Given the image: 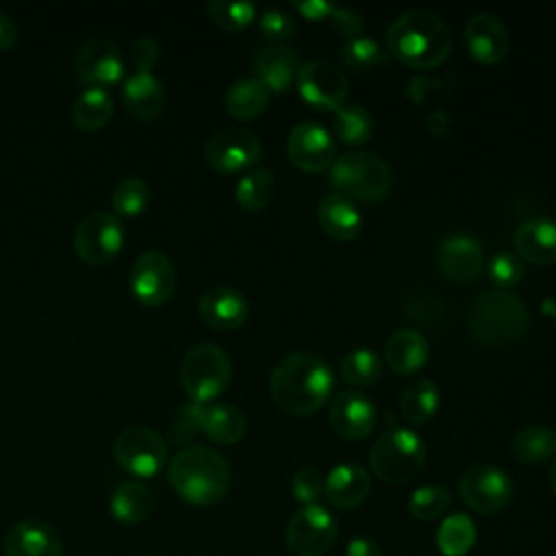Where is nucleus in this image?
I'll return each mask as SVG.
<instances>
[{
  "label": "nucleus",
  "mask_w": 556,
  "mask_h": 556,
  "mask_svg": "<svg viewBox=\"0 0 556 556\" xmlns=\"http://www.w3.org/2000/svg\"><path fill=\"white\" fill-rule=\"evenodd\" d=\"M515 250L519 258L534 265H547L556 261V222L549 217H534L523 222L515 230Z\"/></svg>",
  "instance_id": "obj_25"
},
{
  "label": "nucleus",
  "mask_w": 556,
  "mask_h": 556,
  "mask_svg": "<svg viewBox=\"0 0 556 556\" xmlns=\"http://www.w3.org/2000/svg\"><path fill=\"white\" fill-rule=\"evenodd\" d=\"M115 460L135 478H154L167 463V445L148 426H128L113 441Z\"/></svg>",
  "instance_id": "obj_10"
},
{
  "label": "nucleus",
  "mask_w": 556,
  "mask_h": 556,
  "mask_svg": "<svg viewBox=\"0 0 556 556\" xmlns=\"http://www.w3.org/2000/svg\"><path fill=\"white\" fill-rule=\"evenodd\" d=\"M452 504V493L443 484H424L417 486L408 497V513L419 521H434Z\"/></svg>",
  "instance_id": "obj_38"
},
{
  "label": "nucleus",
  "mask_w": 556,
  "mask_h": 556,
  "mask_svg": "<svg viewBox=\"0 0 556 556\" xmlns=\"http://www.w3.org/2000/svg\"><path fill=\"white\" fill-rule=\"evenodd\" d=\"M337 536L339 523L321 504L300 506L285 528V545L295 556H324L332 549Z\"/></svg>",
  "instance_id": "obj_8"
},
{
  "label": "nucleus",
  "mask_w": 556,
  "mask_h": 556,
  "mask_svg": "<svg viewBox=\"0 0 556 556\" xmlns=\"http://www.w3.org/2000/svg\"><path fill=\"white\" fill-rule=\"evenodd\" d=\"M263 148L256 132L241 126H226L206 139V163L219 174L248 172L261 161Z\"/></svg>",
  "instance_id": "obj_12"
},
{
  "label": "nucleus",
  "mask_w": 556,
  "mask_h": 556,
  "mask_svg": "<svg viewBox=\"0 0 556 556\" xmlns=\"http://www.w3.org/2000/svg\"><path fill=\"white\" fill-rule=\"evenodd\" d=\"M460 500L476 513L493 515L504 510L515 493L508 473L491 463L471 465L458 480Z\"/></svg>",
  "instance_id": "obj_11"
},
{
  "label": "nucleus",
  "mask_w": 556,
  "mask_h": 556,
  "mask_svg": "<svg viewBox=\"0 0 556 556\" xmlns=\"http://www.w3.org/2000/svg\"><path fill=\"white\" fill-rule=\"evenodd\" d=\"M334 376L326 361L308 352L282 356L269 376L274 402L289 415H313L330 397Z\"/></svg>",
  "instance_id": "obj_1"
},
{
  "label": "nucleus",
  "mask_w": 556,
  "mask_h": 556,
  "mask_svg": "<svg viewBox=\"0 0 556 556\" xmlns=\"http://www.w3.org/2000/svg\"><path fill=\"white\" fill-rule=\"evenodd\" d=\"M126 74L119 48L104 37H91L76 52V76L87 87H106L122 83Z\"/></svg>",
  "instance_id": "obj_16"
},
{
  "label": "nucleus",
  "mask_w": 556,
  "mask_h": 556,
  "mask_svg": "<svg viewBox=\"0 0 556 556\" xmlns=\"http://www.w3.org/2000/svg\"><path fill=\"white\" fill-rule=\"evenodd\" d=\"M339 369H341V376L345 382L356 384V387H369L380 378L382 361L374 350L361 345V348L350 350L343 356Z\"/></svg>",
  "instance_id": "obj_37"
},
{
  "label": "nucleus",
  "mask_w": 556,
  "mask_h": 556,
  "mask_svg": "<svg viewBox=\"0 0 556 556\" xmlns=\"http://www.w3.org/2000/svg\"><path fill=\"white\" fill-rule=\"evenodd\" d=\"M195 432H200V421H198V404L191 402L187 404L180 415L176 417L174 426H172V439L176 443H185L191 437H195Z\"/></svg>",
  "instance_id": "obj_47"
},
{
  "label": "nucleus",
  "mask_w": 556,
  "mask_h": 556,
  "mask_svg": "<svg viewBox=\"0 0 556 556\" xmlns=\"http://www.w3.org/2000/svg\"><path fill=\"white\" fill-rule=\"evenodd\" d=\"M274 195V174L267 167L248 169L235 187V198L245 211H261Z\"/></svg>",
  "instance_id": "obj_35"
},
{
  "label": "nucleus",
  "mask_w": 556,
  "mask_h": 556,
  "mask_svg": "<svg viewBox=\"0 0 556 556\" xmlns=\"http://www.w3.org/2000/svg\"><path fill=\"white\" fill-rule=\"evenodd\" d=\"M128 285L143 306H163L174 295L176 267L161 250H146L135 258Z\"/></svg>",
  "instance_id": "obj_14"
},
{
  "label": "nucleus",
  "mask_w": 556,
  "mask_h": 556,
  "mask_svg": "<svg viewBox=\"0 0 556 556\" xmlns=\"http://www.w3.org/2000/svg\"><path fill=\"white\" fill-rule=\"evenodd\" d=\"M113 111V98L104 87H85L72 104V119L80 130L93 132L111 122Z\"/></svg>",
  "instance_id": "obj_31"
},
{
  "label": "nucleus",
  "mask_w": 556,
  "mask_h": 556,
  "mask_svg": "<svg viewBox=\"0 0 556 556\" xmlns=\"http://www.w3.org/2000/svg\"><path fill=\"white\" fill-rule=\"evenodd\" d=\"M489 278L500 287L508 289L521 282L523 278V261L513 252H500L489 258Z\"/></svg>",
  "instance_id": "obj_42"
},
{
  "label": "nucleus",
  "mask_w": 556,
  "mask_h": 556,
  "mask_svg": "<svg viewBox=\"0 0 556 556\" xmlns=\"http://www.w3.org/2000/svg\"><path fill=\"white\" fill-rule=\"evenodd\" d=\"M339 56L341 61L354 70V72H367V70H374L378 67L387 52L384 48L376 41V39H369V37H356V39H348L341 48H339Z\"/></svg>",
  "instance_id": "obj_40"
},
{
  "label": "nucleus",
  "mask_w": 556,
  "mask_h": 556,
  "mask_svg": "<svg viewBox=\"0 0 556 556\" xmlns=\"http://www.w3.org/2000/svg\"><path fill=\"white\" fill-rule=\"evenodd\" d=\"M109 508L115 521L124 526H137L152 515L154 493L150 491L148 484L139 480H128L113 491Z\"/></svg>",
  "instance_id": "obj_28"
},
{
  "label": "nucleus",
  "mask_w": 556,
  "mask_h": 556,
  "mask_svg": "<svg viewBox=\"0 0 556 556\" xmlns=\"http://www.w3.org/2000/svg\"><path fill=\"white\" fill-rule=\"evenodd\" d=\"M208 17L228 33H237L245 28L256 17V7L252 2H226V0H211L206 4Z\"/></svg>",
  "instance_id": "obj_41"
},
{
  "label": "nucleus",
  "mask_w": 556,
  "mask_h": 556,
  "mask_svg": "<svg viewBox=\"0 0 556 556\" xmlns=\"http://www.w3.org/2000/svg\"><path fill=\"white\" fill-rule=\"evenodd\" d=\"M150 198H152V191H150L148 182L137 176H130L115 185V189L111 193V204L117 215L137 217L148 208Z\"/></svg>",
  "instance_id": "obj_39"
},
{
  "label": "nucleus",
  "mask_w": 556,
  "mask_h": 556,
  "mask_svg": "<svg viewBox=\"0 0 556 556\" xmlns=\"http://www.w3.org/2000/svg\"><path fill=\"white\" fill-rule=\"evenodd\" d=\"M332 26L339 35L348 37V39H356L363 33V17L358 11L348 9V7H332L330 13Z\"/></svg>",
  "instance_id": "obj_46"
},
{
  "label": "nucleus",
  "mask_w": 556,
  "mask_h": 556,
  "mask_svg": "<svg viewBox=\"0 0 556 556\" xmlns=\"http://www.w3.org/2000/svg\"><path fill=\"white\" fill-rule=\"evenodd\" d=\"M232 380L230 356L215 343H198L189 348L180 361V382L195 404H211Z\"/></svg>",
  "instance_id": "obj_6"
},
{
  "label": "nucleus",
  "mask_w": 556,
  "mask_h": 556,
  "mask_svg": "<svg viewBox=\"0 0 556 556\" xmlns=\"http://www.w3.org/2000/svg\"><path fill=\"white\" fill-rule=\"evenodd\" d=\"M295 85L311 106L324 111H339L350 93V83L343 70L326 59H313L300 65Z\"/></svg>",
  "instance_id": "obj_13"
},
{
  "label": "nucleus",
  "mask_w": 556,
  "mask_h": 556,
  "mask_svg": "<svg viewBox=\"0 0 556 556\" xmlns=\"http://www.w3.org/2000/svg\"><path fill=\"white\" fill-rule=\"evenodd\" d=\"M159 56H161V48L154 37L143 35L132 41L130 59H132L135 72H150L159 63Z\"/></svg>",
  "instance_id": "obj_45"
},
{
  "label": "nucleus",
  "mask_w": 556,
  "mask_h": 556,
  "mask_svg": "<svg viewBox=\"0 0 556 556\" xmlns=\"http://www.w3.org/2000/svg\"><path fill=\"white\" fill-rule=\"evenodd\" d=\"M269 98H271V91L263 80H258L256 76H245L235 80L226 89L224 104L232 117L254 119L267 109Z\"/></svg>",
  "instance_id": "obj_30"
},
{
  "label": "nucleus",
  "mask_w": 556,
  "mask_h": 556,
  "mask_svg": "<svg viewBox=\"0 0 556 556\" xmlns=\"http://www.w3.org/2000/svg\"><path fill=\"white\" fill-rule=\"evenodd\" d=\"M384 358L393 371L413 374L428 358V341L415 328H400L387 339Z\"/></svg>",
  "instance_id": "obj_29"
},
{
  "label": "nucleus",
  "mask_w": 556,
  "mask_h": 556,
  "mask_svg": "<svg viewBox=\"0 0 556 556\" xmlns=\"http://www.w3.org/2000/svg\"><path fill=\"white\" fill-rule=\"evenodd\" d=\"M465 43L469 54L480 63H497L510 48L506 26L493 13H473L465 26Z\"/></svg>",
  "instance_id": "obj_19"
},
{
  "label": "nucleus",
  "mask_w": 556,
  "mask_h": 556,
  "mask_svg": "<svg viewBox=\"0 0 556 556\" xmlns=\"http://www.w3.org/2000/svg\"><path fill=\"white\" fill-rule=\"evenodd\" d=\"M291 491H293V497L302 506L317 504L319 497L324 495V478L319 471H315L311 467H302L291 478Z\"/></svg>",
  "instance_id": "obj_43"
},
{
  "label": "nucleus",
  "mask_w": 556,
  "mask_h": 556,
  "mask_svg": "<svg viewBox=\"0 0 556 556\" xmlns=\"http://www.w3.org/2000/svg\"><path fill=\"white\" fill-rule=\"evenodd\" d=\"M287 154L291 163L304 172L328 169L337 159L334 139L328 128L315 119L293 126L287 139Z\"/></svg>",
  "instance_id": "obj_15"
},
{
  "label": "nucleus",
  "mask_w": 556,
  "mask_h": 556,
  "mask_svg": "<svg viewBox=\"0 0 556 556\" xmlns=\"http://www.w3.org/2000/svg\"><path fill=\"white\" fill-rule=\"evenodd\" d=\"M439 408V387L430 378L408 382L400 395V413L408 424H426Z\"/></svg>",
  "instance_id": "obj_33"
},
{
  "label": "nucleus",
  "mask_w": 556,
  "mask_h": 556,
  "mask_svg": "<svg viewBox=\"0 0 556 556\" xmlns=\"http://www.w3.org/2000/svg\"><path fill=\"white\" fill-rule=\"evenodd\" d=\"M124 245V226L111 211L87 213L74 230V250L87 265L111 263Z\"/></svg>",
  "instance_id": "obj_9"
},
{
  "label": "nucleus",
  "mask_w": 556,
  "mask_h": 556,
  "mask_svg": "<svg viewBox=\"0 0 556 556\" xmlns=\"http://www.w3.org/2000/svg\"><path fill=\"white\" fill-rule=\"evenodd\" d=\"M389 52L415 70H432L443 63L452 48L447 24L432 11L410 9L387 28Z\"/></svg>",
  "instance_id": "obj_2"
},
{
  "label": "nucleus",
  "mask_w": 556,
  "mask_h": 556,
  "mask_svg": "<svg viewBox=\"0 0 556 556\" xmlns=\"http://www.w3.org/2000/svg\"><path fill=\"white\" fill-rule=\"evenodd\" d=\"M167 478L176 495L193 506H213L230 489V467L226 458L206 447H182L169 463Z\"/></svg>",
  "instance_id": "obj_3"
},
{
  "label": "nucleus",
  "mask_w": 556,
  "mask_h": 556,
  "mask_svg": "<svg viewBox=\"0 0 556 556\" xmlns=\"http://www.w3.org/2000/svg\"><path fill=\"white\" fill-rule=\"evenodd\" d=\"M330 424L345 439H365L376 426V406L361 391H339L330 402Z\"/></svg>",
  "instance_id": "obj_18"
},
{
  "label": "nucleus",
  "mask_w": 556,
  "mask_h": 556,
  "mask_svg": "<svg viewBox=\"0 0 556 556\" xmlns=\"http://www.w3.org/2000/svg\"><path fill=\"white\" fill-rule=\"evenodd\" d=\"M163 83L152 72H132L122 83V102L130 115L150 122L165 109Z\"/></svg>",
  "instance_id": "obj_23"
},
{
  "label": "nucleus",
  "mask_w": 556,
  "mask_h": 556,
  "mask_svg": "<svg viewBox=\"0 0 556 556\" xmlns=\"http://www.w3.org/2000/svg\"><path fill=\"white\" fill-rule=\"evenodd\" d=\"M467 330L486 345L515 343L528 330L526 304L504 289L484 291L469 306Z\"/></svg>",
  "instance_id": "obj_4"
},
{
  "label": "nucleus",
  "mask_w": 556,
  "mask_h": 556,
  "mask_svg": "<svg viewBox=\"0 0 556 556\" xmlns=\"http://www.w3.org/2000/svg\"><path fill=\"white\" fill-rule=\"evenodd\" d=\"M345 556H382L380 547L376 541L367 539V536H356L348 543Z\"/></svg>",
  "instance_id": "obj_50"
},
{
  "label": "nucleus",
  "mask_w": 556,
  "mask_h": 556,
  "mask_svg": "<svg viewBox=\"0 0 556 556\" xmlns=\"http://www.w3.org/2000/svg\"><path fill=\"white\" fill-rule=\"evenodd\" d=\"M510 452L521 463H545L556 456V430L549 426H526L510 439Z\"/></svg>",
  "instance_id": "obj_32"
},
{
  "label": "nucleus",
  "mask_w": 556,
  "mask_h": 556,
  "mask_svg": "<svg viewBox=\"0 0 556 556\" xmlns=\"http://www.w3.org/2000/svg\"><path fill=\"white\" fill-rule=\"evenodd\" d=\"M200 432L219 445H232L243 439L248 430L245 415L232 404H198Z\"/></svg>",
  "instance_id": "obj_26"
},
{
  "label": "nucleus",
  "mask_w": 556,
  "mask_h": 556,
  "mask_svg": "<svg viewBox=\"0 0 556 556\" xmlns=\"http://www.w3.org/2000/svg\"><path fill=\"white\" fill-rule=\"evenodd\" d=\"M317 219L332 239L350 241L361 232V213L354 202L341 193H326L317 204Z\"/></svg>",
  "instance_id": "obj_27"
},
{
  "label": "nucleus",
  "mask_w": 556,
  "mask_h": 556,
  "mask_svg": "<svg viewBox=\"0 0 556 556\" xmlns=\"http://www.w3.org/2000/svg\"><path fill=\"white\" fill-rule=\"evenodd\" d=\"M549 484H552V491H554V495H556V458H554V463H552V467H549Z\"/></svg>",
  "instance_id": "obj_52"
},
{
  "label": "nucleus",
  "mask_w": 556,
  "mask_h": 556,
  "mask_svg": "<svg viewBox=\"0 0 556 556\" xmlns=\"http://www.w3.org/2000/svg\"><path fill=\"white\" fill-rule=\"evenodd\" d=\"M371 493V476L356 463L334 465L324 478V497L339 510L361 506Z\"/></svg>",
  "instance_id": "obj_21"
},
{
  "label": "nucleus",
  "mask_w": 556,
  "mask_h": 556,
  "mask_svg": "<svg viewBox=\"0 0 556 556\" xmlns=\"http://www.w3.org/2000/svg\"><path fill=\"white\" fill-rule=\"evenodd\" d=\"M17 39H20V26L11 15L0 11V52L11 50L17 43Z\"/></svg>",
  "instance_id": "obj_49"
},
{
  "label": "nucleus",
  "mask_w": 556,
  "mask_h": 556,
  "mask_svg": "<svg viewBox=\"0 0 556 556\" xmlns=\"http://www.w3.org/2000/svg\"><path fill=\"white\" fill-rule=\"evenodd\" d=\"M426 465V443L408 428L382 432L369 450V467L382 482H406Z\"/></svg>",
  "instance_id": "obj_7"
},
{
  "label": "nucleus",
  "mask_w": 556,
  "mask_h": 556,
  "mask_svg": "<svg viewBox=\"0 0 556 556\" xmlns=\"http://www.w3.org/2000/svg\"><path fill=\"white\" fill-rule=\"evenodd\" d=\"M248 300L241 291L226 287V285H213L202 291L198 300V315L200 319L215 328V330H237L248 319Z\"/></svg>",
  "instance_id": "obj_17"
},
{
  "label": "nucleus",
  "mask_w": 556,
  "mask_h": 556,
  "mask_svg": "<svg viewBox=\"0 0 556 556\" xmlns=\"http://www.w3.org/2000/svg\"><path fill=\"white\" fill-rule=\"evenodd\" d=\"M374 132V117L361 104H343L334 111V135L348 146L365 143Z\"/></svg>",
  "instance_id": "obj_36"
},
{
  "label": "nucleus",
  "mask_w": 556,
  "mask_h": 556,
  "mask_svg": "<svg viewBox=\"0 0 556 556\" xmlns=\"http://www.w3.org/2000/svg\"><path fill=\"white\" fill-rule=\"evenodd\" d=\"M334 193L354 200H380L391 191L393 174L389 163L374 152H345L330 165Z\"/></svg>",
  "instance_id": "obj_5"
},
{
  "label": "nucleus",
  "mask_w": 556,
  "mask_h": 556,
  "mask_svg": "<svg viewBox=\"0 0 556 556\" xmlns=\"http://www.w3.org/2000/svg\"><path fill=\"white\" fill-rule=\"evenodd\" d=\"M4 556H61L56 530L39 519H22L9 528L2 541Z\"/></svg>",
  "instance_id": "obj_20"
},
{
  "label": "nucleus",
  "mask_w": 556,
  "mask_h": 556,
  "mask_svg": "<svg viewBox=\"0 0 556 556\" xmlns=\"http://www.w3.org/2000/svg\"><path fill=\"white\" fill-rule=\"evenodd\" d=\"M293 7H295L304 17H308V20H324V17H330L334 4H330V2H326V0H304V2L295 0Z\"/></svg>",
  "instance_id": "obj_48"
},
{
  "label": "nucleus",
  "mask_w": 556,
  "mask_h": 556,
  "mask_svg": "<svg viewBox=\"0 0 556 556\" xmlns=\"http://www.w3.org/2000/svg\"><path fill=\"white\" fill-rule=\"evenodd\" d=\"M252 67L256 72V78L263 80L269 91H285L298 76L300 56L291 46L269 43L254 54Z\"/></svg>",
  "instance_id": "obj_24"
},
{
  "label": "nucleus",
  "mask_w": 556,
  "mask_h": 556,
  "mask_svg": "<svg viewBox=\"0 0 556 556\" xmlns=\"http://www.w3.org/2000/svg\"><path fill=\"white\" fill-rule=\"evenodd\" d=\"M258 28H261V33H263L267 39H271L274 43H282V41H287L289 37H293V33H295V20H293L289 13L280 11V9H267V11H263L261 17H258Z\"/></svg>",
  "instance_id": "obj_44"
},
{
  "label": "nucleus",
  "mask_w": 556,
  "mask_h": 556,
  "mask_svg": "<svg viewBox=\"0 0 556 556\" xmlns=\"http://www.w3.org/2000/svg\"><path fill=\"white\" fill-rule=\"evenodd\" d=\"M476 543L473 519L465 513L447 515L437 530V547L443 556H465Z\"/></svg>",
  "instance_id": "obj_34"
},
{
  "label": "nucleus",
  "mask_w": 556,
  "mask_h": 556,
  "mask_svg": "<svg viewBox=\"0 0 556 556\" xmlns=\"http://www.w3.org/2000/svg\"><path fill=\"white\" fill-rule=\"evenodd\" d=\"M437 261L450 280L471 282L482 269L484 252L471 235H452L439 245Z\"/></svg>",
  "instance_id": "obj_22"
},
{
  "label": "nucleus",
  "mask_w": 556,
  "mask_h": 556,
  "mask_svg": "<svg viewBox=\"0 0 556 556\" xmlns=\"http://www.w3.org/2000/svg\"><path fill=\"white\" fill-rule=\"evenodd\" d=\"M541 311H543V315H549L556 321V302L554 300H543Z\"/></svg>",
  "instance_id": "obj_51"
}]
</instances>
